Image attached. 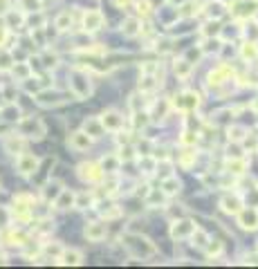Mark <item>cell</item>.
<instances>
[{
    "instance_id": "8",
    "label": "cell",
    "mask_w": 258,
    "mask_h": 269,
    "mask_svg": "<svg viewBox=\"0 0 258 269\" xmlns=\"http://www.w3.org/2000/svg\"><path fill=\"white\" fill-rule=\"evenodd\" d=\"M68 146L72 148V151H76V153L88 151V148L92 146V137H90V134H88L85 130H76V132H72V134H70Z\"/></svg>"
},
{
    "instance_id": "54",
    "label": "cell",
    "mask_w": 258,
    "mask_h": 269,
    "mask_svg": "<svg viewBox=\"0 0 258 269\" xmlns=\"http://www.w3.org/2000/svg\"><path fill=\"white\" fill-rule=\"evenodd\" d=\"M166 3H168V5H184L187 0H166Z\"/></svg>"
},
{
    "instance_id": "18",
    "label": "cell",
    "mask_w": 258,
    "mask_h": 269,
    "mask_svg": "<svg viewBox=\"0 0 258 269\" xmlns=\"http://www.w3.org/2000/svg\"><path fill=\"white\" fill-rule=\"evenodd\" d=\"M220 206H223L225 213H234V215H238V211L242 209V202H240L238 195H225V198L220 200Z\"/></svg>"
},
{
    "instance_id": "44",
    "label": "cell",
    "mask_w": 258,
    "mask_h": 269,
    "mask_svg": "<svg viewBox=\"0 0 258 269\" xmlns=\"http://www.w3.org/2000/svg\"><path fill=\"white\" fill-rule=\"evenodd\" d=\"M202 32H204V36H209V38H211V36H218L220 34V27H218V23H216V20H209V23L204 25Z\"/></svg>"
},
{
    "instance_id": "2",
    "label": "cell",
    "mask_w": 258,
    "mask_h": 269,
    "mask_svg": "<svg viewBox=\"0 0 258 269\" xmlns=\"http://www.w3.org/2000/svg\"><path fill=\"white\" fill-rule=\"evenodd\" d=\"M70 90L72 95L76 97V99H88V97L92 95V81L90 76L85 74V72H72L70 76Z\"/></svg>"
},
{
    "instance_id": "52",
    "label": "cell",
    "mask_w": 258,
    "mask_h": 269,
    "mask_svg": "<svg viewBox=\"0 0 258 269\" xmlns=\"http://www.w3.org/2000/svg\"><path fill=\"white\" fill-rule=\"evenodd\" d=\"M5 40H7V29L0 27V45H5Z\"/></svg>"
},
{
    "instance_id": "32",
    "label": "cell",
    "mask_w": 258,
    "mask_h": 269,
    "mask_svg": "<svg viewBox=\"0 0 258 269\" xmlns=\"http://www.w3.org/2000/svg\"><path fill=\"white\" fill-rule=\"evenodd\" d=\"M227 168H229V173H234V175H242L247 168V162L245 159H238V157H231V162L227 164Z\"/></svg>"
},
{
    "instance_id": "30",
    "label": "cell",
    "mask_w": 258,
    "mask_h": 269,
    "mask_svg": "<svg viewBox=\"0 0 258 269\" xmlns=\"http://www.w3.org/2000/svg\"><path fill=\"white\" fill-rule=\"evenodd\" d=\"M225 12H227V9H225L223 3H209V5H206V16H209L211 20H218Z\"/></svg>"
},
{
    "instance_id": "38",
    "label": "cell",
    "mask_w": 258,
    "mask_h": 269,
    "mask_svg": "<svg viewBox=\"0 0 258 269\" xmlns=\"http://www.w3.org/2000/svg\"><path fill=\"white\" fill-rule=\"evenodd\" d=\"M25 83V92H29V95H38L40 92V81L34 79V76H29L27 81H23Z\"/></svg>"
},
{
    "instance_id": "4",
    "label": "cell",
    "mask_w": 258,
    "mask_h": 269,
    "mask_svg": "<svg viewBox=\"0 0 258 269\" xmlns=\"http://www.w3.org/2000/svg\"><path fill=\"white\" fill-rule=\"evenodd\" d=\"M40 166V159L36 157V155L32 153H20L16 157V170L20 175H25V177H32V175H36V170H38Z\"/></svg>"
},
{
    "instance_id": "11",
    "label": "cell",
    "mask_w": 258,
    "mask_h": 269,
    "mask_svg": "<svg viewBox=\"0 0 258 269\" xmlns=\"http://www.w3.org/2000/svg\"><path fill=\"white\" fill-rule=\"evenodd\" d=\"M36 101L40 103V106L50 108V106H59V103H65V95H61V92H52V90H40L38 95H36Z\"/></svg>"
},
{
    "instance_id": "46",
    "label": "cell",
    "mask_w": 258,
    "mask_h": 269,
    "mask_svg": "<svg viewBox=\"0 0 258 269\" xmlns=\"http://www.w3.org/2000/svg\"><path fill=\"white\" fill-rule=\"evenodd\" d=\"M135 151H137V148H133V146H123L119 151V159H121V162H131V159L135 157Z\"/></svg>"
},
{
    "instance_id": "40",
    "label": "cell",
    "mask_w": 258,
    "mask_h": 269,
    "mask_svg": "<svg viewBox=\"0 0 258 269\" xmlns=\"http://www.w3.org/2000/svg\"><path fill=\"white\" fill-rule=\"evenodd\" d=\"M12 211L7 209V206H0V229H5V227L12 225Z\"/></svg>"
},
{
    "instance_id": "48",
    "label": "cell",
    "mask_w": 258,
    "mask_h": 269,
    "mask_svg": "<svg viewBox=\"0 0 258 269\" xmlns=\"http://www.w3.org/2000/svg\"><path fill=\"white\" fill-rule=\"evenodd\" d=\"M151 186H148V184H144V186H139V189L135 191V195H137V198H144V200H146L148 198V193H151Z\"/></svg>"
},
{
    "instance_id": "50",
    "label": "cell",
    "mask_w": 258,
    "mask_h": 269,
    "mask_svg": "<svg viewBox=\"0 0 258 269\" xmlns=\"http://www.w3.org/2000/svg\"><path fill=\"white\" fill-rule=\"evenodd\" d=\"M43 61H45V63H43L45 67H54L56 63H59V59H56L54 54H52V56H43Z\"/></svg>"
},
{
    "instance_id": "15",
    "label": "cell",
    "mask_w": 258,
    "mask_h": 269,
    "mask_svg": "<svg viewBox=\"0 0 258 269\" xmlns=\"http://www.w3.org/2000/svg\"><path fill=\"white\" fill-rule=\"evenodd\" d=\"M25 12H16V9H9V12H5V25H7L9 29H20L25 25Z\"/></svg>"
},
{
    "instance_id": "20",
    "label": "cell",
    "mask_w": 258,
    "mask_h": 269,
    "mask_svg": "<svg viewBox=\"0 0 258 269\" xmlns=\"http://www.w3.org/2000/svg\"><path fill=\"white\" fill-rule=\"evenodd\" d=\"M61 265H70V267H76L83 262V256H81V251L76 249H63V256L59 258Z\"/></svg>"
},
{
    "instance_id": "3",
    "label": "cell",
    "mask_w": 258,
    "mask_h": 269,
    "mask_svg": "<svg viewBox=\"0 0 258 269\" xmlns=\"http://www.w3.org/2000/svg\"><path fill=\"white\" fill-rule=\"evenodd\" d=\"M18 132L27 139H43L48 128H45V123L40 121V119L27 117V119H20L18 121Z\"/></svg>"
},
{
    "instance_id": "7",
    "label": "cell",
    "mask_w": 258,
    "mask_h": 269,
    "mask_svg": "<svg viewBox=\"0 0 258 269\" xmlns=\"http://www.w3.org/2000/svg\"><path fill=\"white\" fill-rule=\"evenodd\" d=\"M83 236H85L90 242H101L103 238L108 236V227H106V222H101V220H97V222H88L85 229H83Z\"/></svg>"
},
{
    "instance_id": "41",
    "label": "cell",
    "mask_w": 258,
    "mask_h": 269,
    "mask_svg": "<svg viewBox=\"0 0 258 269\" xmlns=\"http://www.w3.org/2000/svg\"><path fill=\"white\" fill-rule=\"evenodd\" d=\"M206 253H209V256H220V253H223V242H220V240H209V245H206Z\"/></svg>"
},
{
    "instance_id": "53",
    "label": "cell",
    "mask_w": 258,
    "mask_h": 269,
    "mask_svg": "<svg viewBox=\"0 0 258 269\" xmlns=\"http://www.w3.org/2000/svg\"><path fill=\"white\" fill-rule=\"evenodd\" d=\"M128 3H131V0H115V5H117V7H126Z\"/></svg>"
},
{
    "instance_id": "23",
    "label": "cell",
    "mask_w": 258,
    "mask_h": 269,
    "mask_svg": "<svg viewBox=\"0 0 258 269\" xmlns=\"http://www.w3.org/2000/svg\"><path fill=\"white\" fill-rule=\"evenodd\" d=\"M173 70H175V76H178V79H187L191 72H193V63H191L189 59H180V61H175Z\"/></svg>"
},
{
    "instance_id": "1",
    "label": "cell",
    "mask_w": 258,
    "mask_h": 269,
    "mask_svg": "<svg viewBox=\"0 0 258 269\" xmlns=\"http://www.w3.org/2000/svg\"><path fill=\"white\" fill-rule=\"evenodd\" d=\"M121 245L128 249V253H131L133 258H151L157 253V247L153 245L148 238H144V236H139V234H126V236H121Z\"/></svg>"
},
{
    "instance_id": "27",
    "label": "cell",
    "mask_w": 258,
    "mask_h": 269,
    "mask_svg": "<svg viewBox=\"0 0 258 269\" xmlns=\"http://www.w3.org/2000/svg\"><path fill=\"white\" fill-rule=\"evenodd\" d=\"M168 108H171V101H166V99L157 101L151 110V119H155V121H157V119H164L168 115Z\"/></svg>"
},
{
    "instance_id": "14",
    "label": "cell",
    "mask_w": 258,
    "mask_h": 269,
    "mask_svg": "<svg viewBox=\"0 0 258 269\" xmlns=\"http://www.w3.org/2000/svg\"><path fill=\"white\" fill-rule=\"evenodd\" d=\"M238 225L242 227V229H256L258 227V211L249 209V206L240 209L238 211Z\"/></svg>"
},
{
    "instance_id": "43",
    "label": "cell",
    "mask_w": 258,
    "mask_h": 269,
    "mask_svg": "<svg viewBox=\"0 0 258 269\" xmlns=\"http://www.w3.org/2000/svg\"><path fill=\"white\" fill-rule=\"evenodd\" d=\"M151 115H144V112H135V119H133V121H135V128H146L148 123H151V119H148Z\"/></svg>"
},
{
    "instance_id": "26",
    "label": "cell",
    "mask_w": 258,
    "mask_h": 269,
    "mask_svg": "<svg viewBox=\"0 0 258 269\" xmlns=\"http://www.w3.org/2000/svg\"><path fill=\"white\" fill-rule=\"evenodd\" d=\"M12 74L16 81H27L32 76V65L29 63H16L12 67Z\"/></svg>"
},
{
    "instance_id": "16",
    "label": "cell",
    "mask_w": 258,
    "mask_h": 269,
    "mask_svg": "<svg viewBox=\"0 0 258 269\" xmlns=\"http://www.w3.org/2000/svg\"><path fill=\"white\" fill-rule=\"evenodd\" d=\"M121 34L128 36V38H135L137 34H142V20L135 18V16L126 18V20L121 23Z\"/></svg>"
},
{
    "instance_id": "10",
    "label": "cell",
    "mask_w": 258,
    "mask_h": 269,
    "mask_svg": "<svg viewBox=\"0 0 258 269\" xmlns=\"http://www.w3.org/2000/svg\"><path fill=\"white\" fill-rule=\"evenodd\" d=\"M198 103H200V97L195 95V92H182L180 97H175V101H173V106L175 108H180V110H193V108H198Z\"/></svg>"
},
{
    "instance_id": "24",
    "label": "cell",
    "mask_w": 258,
    "mask_h": 269,
    "mask_svg": "<svg viewBox=\"0 0 258 269\" xmlns=\"http://www.w3.org/2000/svg\"><path fill=\"white\" fill-rule=\"evenodd\" d=\"M74 206L76 209H92V206H95V195H92L90 191H81V193H76Z\"/></svg>"
},
{
    "instance_id": "31",
    "label": "cell",
    "mask_w": 258,
    "mask_h": 269,
    "mask_svg": "<svg viewBox=\"0 0 258 269\" xmlns=\"http://www.w3.org/2000/svg\"><path fill=\"white\" fill-rule=\"evenodd\" d=\"M155 87H157V81H155L153 74H144L142 79H139V92H153Z\"/></svg>"
},
{
    "instance_id": "55",
    "label": "cell",
    "mask_w": 258,
    "mask_h": 269,
    "mask_svg": "<svg viewBox=\"0 0 258 269\" xmlns=\"http://www.w3.org/2000/svg\"><path fill=\"white\" fill-rule=\"evenodd\" d=\"M251 108H254V110H258V99L254 101V106H251Z\"/></svg>"
},
{
    "instance_id": "49",
    "label": "cell",
    "mask_w": 258,
    "mask_h": 269,
    "mask_svg": "<svg viewBox=\"0 0 258 269\" xmlns=\"http://www.w3.org/2000/svg\"><path fill=\"white\" fill-rule=\"evenodd\" d=\"M148 151H151V142H142L137 146V153L139 155H148Z\"/></svg>"
},
{
    "instance_id": "51",
    "label": "cell",
    "mask_w": 258,
    "mask_h": 269,
    "mask_svg": "<svg viewBox=\"0 0 258 269\" xmlns=\"http://www.w3.org/2000/svg\"><path fill=\"white\" fill-rule=\"evenodd\" d=\"M139 99H142V97H139V95H133L131 97V108H133V110H139Z\"/></svg>"
},
{
    "instance_id": "42",
    "label": "cell",
    "mask_w": 258,
    "mask_h": 269,
    "mask_svg": "<svg viewBox=\"0 0 258 269\" xmlns=\"http://www.w3.org/2000/svg\"><path fill=\"white\" fill-rule=\"evenodd\" d=\"M245 134H247V130H245V128H240V126L229 128V139H231V142H242Z\"/></svg>"
},
{
    "instance_id": "35",
    "label": "cell",
    "mask_w": 258,
    "mask_h": 269,
    "mask_svg": "<svg viewBox=\"0 0 258 269\" xmlns=\"http://www.w3.org/2000/svg\"><path fill=\"white\" fill-rule=\"evenodd\" d=\"M191 240H193V245L200 247V249H206V245H209V236H206L202 229H195V234L191 236Z\"/></svg>"
},
{
    "instance_id": "37",
    "label": "cell",
    "mask_w": 258,
    "mask_h": 269,
    "mask_svg": "<svg viewBox=\"0 0 258 269\" xmlns=\"http://www.w3.org/2000/svg\"><path fill=\"white\" fill-rule=\"evenodd\" d=\"M20 9H23L25 14L40 12V0H20Z\"/></svg>"
},
{
    "instance_id": "34",
    "label": "cell",
    "mask_w": 258,
    "mask_h": 269,
    "mask_svg": "<svg viewBox=\"0 0 258 269\" xmlns=\"http://www.w3.org/2000/svg\"><path fill=\"white\" fill-rule=\"evenodd\" d=\"M240 56H242L245 61H254V59H258V48H256V43H245V45H242Z\"/></svg>"
},
{
    "instance_id": "47",
    "label": "cell",
    "mask_w": 258,
    "mask_h": 269,
    "mask_svg": "<svg viewBox=\"0 0 258 269\" xmlns=\"http://www.w3.org/2000/svg\"><path fill=\"white\" fill-rule=\"evenodd\" d=\"M193 159H195V153H193V151H184V155H182V166L189 168Z\"/></svg>"
},
{
    "instance_id": "19",
    "label": "cell",
    "mask_w": 258,
    "mask_h": 269,
    "mask_svg": "<svg viewBox=\"0 0 258 269\" xmlns=\"http://www.w3.org/2000/svg\"><path fill=\"white\" fill-rule=\"evenodd\" d=\"M74 200H76V193H72L70 189H63L61 191V195L56 198V209H61V211H65V209H72L74 206Z\"/></svg>"
},
{
    "instance_id": "17",
    "label": "cell",
    "mask_w": 258,
    "mask_h": 269,
    "mask_svg": "<svg viewBox=\"0 0 258 269\" xmlns=\"http://www.w3.org/2000/svg\"><path fill=\"white\" fill-rule=\"evenodd\" d=\"M83 130L90 134L92 139H99L101 134H103V130H106V128H103V123H101V119H97V117H88L85 121H83Z\"/></svg>"
},
{
    "instance_id": "22",
    "label": "cell",
    "mask_w": 258,
    "mask_h": 269,
    "mask_svg": "<svg viewBox=\"0 0 258 269\" xmlns=\"http://www.w3.org/2000/svg\"><path fill=\"white\" fill-rule=\"evenodd\" d=\"M162 191L168 195V198H173V195L180 193V180L175 177V175H168V177L162 180Z\"/></svg>"
},
{
    "instance_id": "9",
    "label": "cell",
    "mask_w": 258,
    "mask_h": 269,
    "mask_svg": "<svg viewBox=\"0 0 258 269\" xmlns=\"http://www.w3.org/2000/svg\"><path fill=\"white\" fill-rule=\"evenodd\" d=\"M99 119H101V123H103V128H106V130H110V132H121V128H123V117H121L117 110L103 112Z\"/></svg>"
},
{
    "instance_id": "6",
    "label": "cell",
    "mask_w": 258,
    "mask_h": 269,
    "mask_svg": "<svg viewBox=\"0 0 258 269\" xmlns=\"http://www.w3.org/2000/svg\"><path fill=\"white\" fill-rule=\"evenodd\" d=\"M195 222L193 220H189V218H182V220H178V222H173V227H171V238L173 240H184V238H191L195 234Z\"/></svg>"
},
{
    "instance_id": "33",
    "label": "cell",
    "mask_w": 258,
    "mask_h": 269,
    "mask_svg": "<svg viewBox=\"0 0 258 269\" xmlns=\"http://www.w3.org/2000/svg\"><path fill=\"white\" fill-rule=\"evenodd\" d=\"M164 198H168V195L164 193L162 189H159V191L153 189L151 193H148V198H146V204H148V206H157V204H162V202H164Z\"/></svg>"
},
{
    "instance_id": "25",
    "label": "cell",
    "mask_w": 258,
    "mask_h": 269,
    "mask_svg": "<svg viewBox=\"0 0 258 269\" xmlns=\"http://www.w3.org/2000/svg\"><path fill=\"white\" fill-rule=\"evenodd\" d=\"M0 115H3L5 121H16V123L20 121V110H18V106L14 101H9L7 106L0 110Z\"/></svg>"
},
{
    "instance_id": "21",
    "label": "cell",
    "mask_w": 258,
    "mask_h": 269,
    "mask_svg": "<svg viewBox=\"0 0 258 269\" xmlns=\"http://www.w3.org/2000/svg\"><path fill=\"white\" fill-rule=\"evenodd\" d=\"M61 191H63V186L59 182H48L43 186V200L45 202H56V198L61 195Z\"/></svg>"
},
{
    "instance_id": "28",
    "label": "cell",
    "mask_w": 258,
    "mask_h": 269,
    "mask_svg": "<svg viewBox=\"0 0 258 269\" xmlns=\"http://www.w3.org/2000/svg\"><path fill=\"white\" fill-rule=\"evenodd\" d=\"M54 27L59 29V32H68V29L72 27V14L70 12H61L59 16H56V20H54Z\"/></svg>"
},
{
    "instance_id": "39",
    "label": "cell",
    "mask_w": 258,
    "mask_h": 269,
    "mask_svg": "<svg viewBox=\"0 0 258 269\" xmlns=\"http://www.w3.org/2000/svg\"><path fill=\"white\" fill-rule=\"evenodd\" d=\"M242 142H245V148H247L249 153H256V151H258V137H256L254 132H247Z\"/></svg>"
},
{
    "instance_id": "5",
    "label": "cell",
    "mask_w": 258,
    "mask_h": 269,
    "mask_svg": "<svg viewBox=\"0 0 258 269\" xmlns=\"http://www.w3.org/2000/svg\"><path fill=\"white\" fill-rule=\"evenodd\" d=\"M103 173H106V170L101 168V164H92V162L81 164V166L76 168V175H79L83 182H90V184L101 182V180H103Z\"/></svg>"
},
{
    "instance_id": "13",
    "label": "cell",
    "mask_w": 258,
    "mask_h": 269,
    "mask_svg": "<svg viewBox=\"0 0 258 269\" xmlns=\"http://www.w3.org/2000/svg\"><path fill=\"white\" fill-rule=\"evenodd\" d=\"M103 27V14L101 12H85L83 14V32L92 34V32H99Z\"/></svg>"
},
{
    "instance_id": "45",
    "label": "cell",
    "mask_w": 258,
    "mask_h": 269,
    "mask_svg": "<svg viewBox=\"0 0 258 269\" xmlns=\"http://www.w3.org/2000/svg\"><path fill=\"white\" fill-rule=\"evenodd\" d=\"M43 251L48 253V256H56V258L63 256V247L56 245V242H54V245H45V247H43Z\"/></svg>"
},
{
    "instance_id": "36",
    "label": "cell",
    "mask_w": 258,
    "mask_h": 269,
    "mask_svg": "<svg viewBox=\"0 0 258 269\" xmlns=\"http://www.w3.org/2000/svg\"><path fill=\"white\" fill-rule=\"evenodd\" d=\"M14 67V56L7 50H0V72H7Z\"/></svg>"
},
{
    "instance_id": "29",
    "label": "cell",
    "mask_w": 258,
    "mask_h": 269,
    "mask_svg": "<svg viewBox=\"0 0 258 269\" xmlns=\"http://www.w3.org/2000/svg\"><path fill=\"white\" fill-rule=\"evenodd\" d=\"M119 155H108V157L101 159V168L106 170V173H115L117 168H119Z\"/></svg>"
},
{
    "instance_id": "12",
    "label": "cell",
    "mask_w": 258,
    "mask_h": 269,
    "mask_svg": "<svg viewBox=\"0 0 258 269\" xmlns=\"http://www.w3.org/2000/svg\"><path fill=\"white\" fill-rule=\"evenodd\" d=\"M25 146H27V137H23V134H9L7 139H5V151L12 153V155H20L25 153Z\"/></svg>"
}]
</instances>
